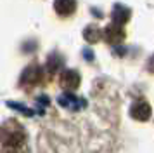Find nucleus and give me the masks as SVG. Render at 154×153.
Here are the masks:
<instances>
[{"instance_id": "1", "label": "nucleus", "mask_w": 154, "mask_h": 153, "mask_svg": "<svg viewBox=\"0 0 154 153\" xmlns=\"http://www.w3.org/2000/svg\"><path fill=\"white\" fill-rule=\"evenodd\" d=\"M26 132L21 125L11 120L0 127V153H24Z\"/></svg>"}, {"instance_id": "9", "label": "nucleus", "mask_w": 154, "mask_h": 153, "mask_svg": "<svg viewBox=\"0 0 154 153\" xmlns=\"http://www.w3.org/2000/svg\"><path fill=\"white\" fill-rule=\"evenodd\" d=\"M7 106H11V108H16L17 111H21V113H24V115H31V111H29L26 106H23V104H19V103H11V101H9Z\"/></svg>"}, {"instance_id": "4", "label": "nucleus", "mask_w": 154, "mask_h": 153, "mask_svg": "<svg viewBox=\"0 0 154 153\" xmlns=\"http://www.w3.org/2000/svg\"><path fill=\"white\" fill-rule=\"evenodd\" d=\"M61 82L66 89H76L78 83H80V75H78L75 70H66L61 76Z\"/></svg>"}, {"instance_id": "3", "label": "nucleus", "mask_w": 154, "mask_h": 153, "mask_svg": "<svg viewBox=\"0 0 154 153\" xmlns=\"http://www.w3.org/2000/svg\"><path fill=\"white\" fill-rule=\"evenodd\" d=\"M54 9H56V12H59L61 16H69V14L75 12L76 2H75V0H56V2H54Z\"/></svg>"}, {"instance_id": "5", "label": "nucleus", "mask_w": 154, "mask_h": 153, "mask_svg": "<svg viewBox=\"0 0 154 153\" xmlns=\"http://www.w3.org/2000/svg\"><path fill=\"white\" fill-rule=\"evenodd\" d=\"M59 104L64 106V108H69V110H78L82 104H85V101H80L71 94H64V96L59 97Z\"/></svg>"}, {"instance_id": "10", "label": "nucleus", "mask_w": 154, "mask_h": 153, "mask_svg": "<svg viewBox=\"0 0 154 153\" xmlns=\"http://www.w3.org/2000/svg\"><path fill=\"white\" fill-rule=\"evenodd\" d=\"M152 66H154V57L151 59V70H152Z\"/></svg>"}, {"instance_id": "6", "label": "nucleus", "mask_w": 154, "mask_h": 153, "mask_svg": "<svg viewBox=\"0 0 154 153\" xmlns=\"http://www.w3.org/2000/svg\"><path fill=\"white\" fill-rule=\"evenodd\" d=\"M106 35H107L109 42H119L121 38H123V30H121L119 24H112V26L107 28Z\"/></svg>"}, {"instance_id": "7", "label": "nucleus", "mask_w": 154, "mask_h": 153, "mask_svg": "<svg viewBox=\"0 0 154 153\" xmlns=\"http://www.w3.org/2000/svg\"><path fill=\"white\" fill-rule=\"evenodd\" d=\"M133 117L135 118H139V120H146L147 117H149V106H147L146 103H139L137 106H133Z\"/></svg>"}, {"instance_id": "8", "label": "nucleus", "mask_w": 154, "mask_h": 153, "mask_svg": "<svg viewBox=\"0 0 154 153\" xmlns=\"http://www.w3.org/2000/svg\"><path fill=\"white\" fill-rule=\"evenodd\" d=\"M99 30H95V28H88V30H87V31H85V38H87V40L88 42H95L99 38Z\"/></svg>"}, {"instance_id": "2", "label": "nucleus", "mask_w": 154, "mask_h": 153, "mask_svg": "<svg viewBox=\"0 0 154 153\" xmlns=\"http://www.w3.org/2000/svg\"><path fill=\"white\" fill-rule=\"evenodd\" d=\"M21 80H23V83H29V85L38 83L42 80V68L40 66H29V68H26L21 76Z\"/></svg>"}]
</instances>
